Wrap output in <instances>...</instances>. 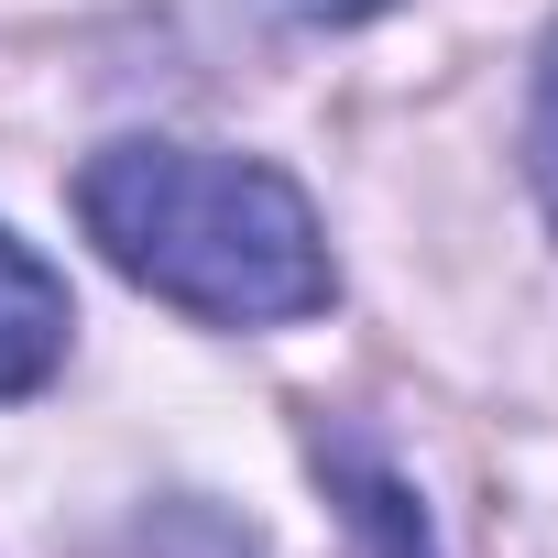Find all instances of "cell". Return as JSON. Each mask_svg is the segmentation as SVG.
Segmentation results:
<instances>
[{"instance_id": "obj_1", "label": "cell", "mask_w": 558, "mask_h": 558, "mask_svg": "<svg viewBox=\"0 0 558 558\" xmlns=\"http://www.w3.org/2000/svg\"><path fill=\"white\" fill-rule=\"evenodd\" d=\"M77 219H88V241L132 274L143 296H165V307H186L208 329L318 318L329 286H340L307 197L274 165H241V154L110 143L77 175Z\"/></svg>"}, {"instance_id": "obj_2", "label": "cell", "mask_w": 558, "mask_h": 558, "mask_svg": "<svg viewBox=\"0 0 558 558\" xmlns=\"http://www.w3.org/2000/svg\"><path fill=\"white\" fill-rule=\"evenodd\" d=\"M66 329H77V307H66V286L0 230V395H34L56 362H66Z\"/></svg>"}, {"instance_id": "obj_3", "label": "cell", "mask_w": 558, "mask_h": 558, "mask_svg": "<svg viewBox=\"0 0 558 558\" xmlns=\"http://www.w3.org/2000/svg\"><path fill=\"white\" fill-rule=\"evenodd\" d=\"M525 154H536V186H547V208H558V56H547V77H536V121H525Z\"/></svg>"}, {"instance_id": "obj_4", "label": "cell", "mask_w": 558, "mask_h": 558, "mask_svg": "<svg viewBox=\"0 0 558 558\" xmlns=\"http://www.w3.org/2000/svg\"><path fill=\"white\" fill-rule=\"evenodd\" d=\"M296 23H373V12H395V0H286Z\"/></svg>"}]
</instances>
